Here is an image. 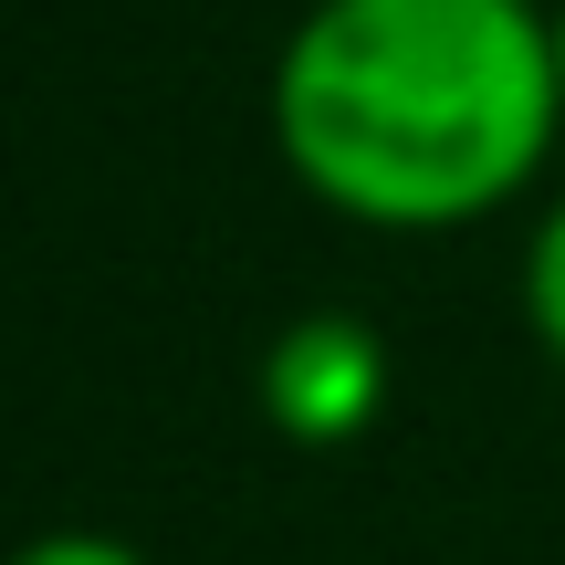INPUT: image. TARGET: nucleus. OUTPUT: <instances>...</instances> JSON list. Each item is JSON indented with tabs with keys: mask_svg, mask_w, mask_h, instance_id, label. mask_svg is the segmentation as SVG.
I'll list each match as a JSON object with an SVG mask.
<instances>
[{
	"mask_svg": "<svg viewBox=\"0 0 565 565\" xmlns=\"http://www.w3.org/2000/svg\"><path fill=\"white\" fill-rule=\"evenodd\" d=\"M555 74H565V0H555Z\"/></svg>",
	"mask_w": 565,
	"mask_h": 565,
	"instance_id": "5",
	"label": "nucleus"
},
{
	"mask_svg": "<svg viewBox=\"0 0 565 565\" xmlns=\"http://www.w3.org/2000/svg\"><path fill=\"white\" fill-rule=\"evenodd\" d=\"M263 116L282 179L356 231L503 221L565 147L555 0H303Z\"/></svg>",
	"mask_w": 565,
	"mask_h": 565,
	"instance_id": "1",
	"label": "nucleus"
},
{
	"mask_svg": "<svg viewBox=\"0 0 565 565\" xmlns=\"http://www.w3.org/2000/svg\"><path fill=\"white\" fill-rule=\"evenodd\" d=\"M513 303H524V335L545 345V366L565 377V189L534 210L524 231V263H513Z\"/></svg>",
	"mask_w": 565,
	"mask_h": 565,
	"instance_id": "3",
	"label": "nucleus"
},
{
	"mask_svg": "<svg viewBox=\"0 0 565 565\" xmlns=\"http://www.w3.org/2000/svg\"><path fill=\"white\" fill-rule=\"evenodd\" d=\"M263 408H273L282 440H303V450L356 440V429L387 408V345H377V324H366V315H303V324H282L273 356H263Z\"/></svg>",
	"mask_w": 565,
	"mask_h": 565,
	"instance_id": "2",
	"label": "nucleus"
},
{
	"mask_svg": "<svg viewBox=\"0 0 565 565\" xmlns=\"http://www.w3.org/2000/svg\"><path fill=\"white\" fill-rule=\"evenodd\" d=\"M0 565H147L126 534H95V524H53V534H21Z\"/></svg>",
	"mask_w": 565,
	"mask_h": 565,
	"instance_id": "4",
	"label": "nucleus"
}]
</instances>
